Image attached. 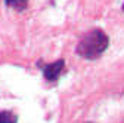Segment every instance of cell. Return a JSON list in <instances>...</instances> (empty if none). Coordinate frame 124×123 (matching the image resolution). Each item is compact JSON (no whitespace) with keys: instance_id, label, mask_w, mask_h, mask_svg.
Wrapping results in <instances>:
<instances>
[{"instance_id":"obj_6","label":"cell","mask_w":124,"mask_h":123,"mask_svg":"<svg viewBox=\"0 0 124 123\" xmlns=\"http://www.w3.org/2000/svg\"><path fill=\"white\" fill-rule=\"evenodd\" d=\"M87 123H92V122H87Z\"/></svg>"},{"instance_id":"obj_5","label":"cell","mask_w":124,"mask_h":123,"mask_svg":"<svg viewBox=\"0 0 124 123\" xmlns=\"http://www.w3.org/2000/svg\"><path fill=\"white\" fill-rule=\"evenodd\" d=\"M123 10H124V6H123Z\"/></svg>"},{"instance_id":"obj_1","label":"cell","mask_w":124,"mask_h":123,"mask_svg":"<svg viewBox=\"0 0 124 123\" xmlns=\"http://www.w3.org/2000/svg\"><path fill=\"white\" fill-rule=\"evenodd\" d=\"M108 36L102 30H92L86 33L77 46V53L86 59H95L102 55L108 48Z\"/></svg>"},{"instance_id":"obj_2","label":"cell","mask_w":124,"mask_h":123,"mask_svg":"<svg viewBox=\"0 0 124 123\" xmlns=\"http://www.w3.org/2000/svg\"><path fill=\"white\" fill-rule=\"evenodd\" d=\"M64 59H59V61H55V62L49 64V65H46L43 68V74H44V77L46 80H49V82H56L58 77L61 76L62 70H64Z\"/></svg>"},{"instance_id":"obj_3","label":"cell","mask_w":124,"mask_h":123,"mask_svg":"<svg viewBox=\"0 0 124 123\" xmlns=\"http://www.w3.org/2000/svg\"><path fill=\"white\" fill-rule=\"evenodd\" d=\"M0 123H16V116L10 111H0Z\"/></svg>"},{"instance_id":"obj_4","label":"cell","mask_w":124,"mask_h":123,"mask_svg":"<svg viewBox=\"0 0 124 123\" xmlns=\"http://www.w3.org/2000/svg\"><path fill=\"white\" fill-rule=\"evenodd\" d=\"M6 5L16 10H22L27 6V0H6Z\"/></svg>"}]
</instances>
